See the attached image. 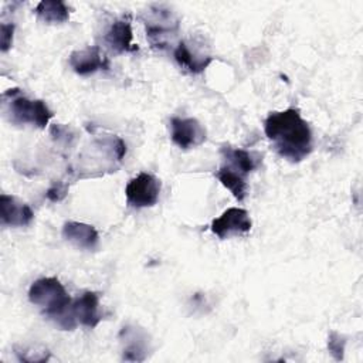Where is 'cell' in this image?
<instances>
[{
	"instance_id": "7",
	"label": "cell",
	"mask_w": 363,
	"mask_h": 363,
	"mask_svg": "<svg viewBox=\"0 0 363 363\" xmlns=\"http://www.w3.org/2000/svg\"><path fill=\"white\" fill-rule=\"evenodd\" d=\"M252 221L245 208L230 207L220 217L211 221L210 230L214 235L221 240L230 238L233 235H242L251 231Z\"/></svg>"
},
{
	"instance_id": "3",
	"label": "cell",
	"mask_w": 363,
	"mask_h": 363,
	"mask_svg": "<svg viewBox=\"0 0 363 363\" xmlns=\"http://www.w3.org/2000/svg\"><path fill=\"white\" fill-rule=\"evenodd\" d=\"M1 108L4 118L17 126L30 125L44 129L54 116L43 99H30L18 88L7 89L1 94Z\"/></svg>"
},
{
	"instance_id": "6",
	"label": "cell",
	"mask_w": 363,
	"mask_h": 363,
	"mask_svg": "<svg viewBox=\"0 0 363 363\" xmlns=\"http://www.w3.org/2000/svg\"><path fill=\"white\" fill-rule=\"evenodd\" d=\"M172 142L183 149L189 150L203 145L207 139V132L203 125L194 118L173 116L169 122Z\"/></svg>"
},
{
	"instance_id": "14",
	"label": "cell",
	"mask_w": 363,
	"mask_h": 363,
	"mask_svg": "<svg viewBox=\"0 0 363 363\" xmlns=\"http://www.w3.org/2000/svg\"><path fill=\"white\" fill-rule=\"evenodd\" d=\"M173 57L182 69L194 75L206 71V68L213 62V57L210 54L191 48V45L186 41H179L173 50Z\"/></svg>"
},
{
	"instance_id": "19",
	"label": "cell",
	"mask_w": 363,
	"mask_h": 363,
	"mask_svg": "<svg viewBox=\"0 0 363 363\" xmlns=\"http://www.w3.org/2000/svg\"><path fill=\"white\" fill-rule=\"evenodd\" d=\"M345 347H346V336H343L336 330H330L328 336V350L336 362L343 360Z\"/></svg>"
},
{
	"instance_id": "9",
	"label": "cell",
	"mask_w": 363,
	"mask_h": 363,
	"mask_svg": "<svg viewBox=\"0 0 363 363\" xmlns=\"http://www.w3.org/2000/svg\"><path fill=\"white\" fill-rule=\"evenodd\" d=\"M122 343V359L126 362H143L150 350V340L145 329L136 325H126L119 332Z\"/></svg>"
},
{
	"instance_id": "22",
	"label": "cell",
	"mask_w": 363,
	"mask_h": 363,
	"mask_svg": "<svg viewBox=\"0 0 363 363\" xmlns=\"http://www.w3.org/2000/svg\"><path fill=\"white\" fill-rule=\"evenodd\" d=\"M50 132H51V136L55 140L64 142V143H69L75 138V132L69 126H64V125H60V123L52 125Z\"/></svg>"
},
{
	"instance_id": "2",
	"label": "cell",
	"mask_w": 363,
	"mask_h": 363,
	"mask_svg": "<svg viewBox=\"0 0 363 363\" xmlns=\"http://www.w3.org/2000/svg\"><path fill=\"white\" fill-rule=\"evenodd\" d=\"M28 301L35 305L45 318L54 320L62 330H74L77 328L69 316L72 299L60 279L54 277L35 279L28 289Z\"/></svg>"
},
{
	"instance_id": "10",
	"label": "cell",
	"mask_w": 363,
	"mask_h": 363,
	"mask_svg": "<svg viewBox=\"0 0 363 363\" xmlns=\"http://www.w3.org/2000/svg\"><path fill=\"white\" fill-rule=\"evenodd\" d=\"M69 316L75 325H82L91 329L96 328L102 319L99 312V295L94 291L82 292L72 301Z\"/></svg>"
},
{
	"instance_id": "1",
	"label": "cell",
	"mask_w": 363,
	"mask_h": 363,
	"mask_svg": "<svg viewBox=\"0 0 363 363\" xmlns=\"http://www.w3.org/2000/svg\"><path fill=\"white\" fill-rule=\"evenodd\" d=\"M264 132L274 150L292 163H299L313 149L311 126L298 108L271 112L264 121Z\"/></svg>"
},
{
	"instance_id": "4",
	"label": "cell",
	"mask_w": 363,
	"mask_h": 363,
	"mask_svg": "<svg viewBox=\"0 0 363 363\" xmlns=\"http://www.w3.org/2000/svg\"><path fill=\"white\" fill-rule=\"evenodd\" d=\"M140 20L145 26L146 38L153 50H164L179 33V18L169 7L163 4H152L142 14Z\"/></svg>"
},
{
	"instance_id": "13",
	"label": "cell",
	"mask_w": 363,
	"mask_h": 363,
	"mask_svg": "<svg viewBox=\"0 0 363 363\" xmlns=\"http://www.w3.org/2000/svg\"><path fill=\"white\" fill-rule=\"evenodd\" d=\"M0 218L1 225L9 227H26L28 225L33 218L34 213L31 207L10 194L0 196Z\"/></svg>"
},
{
	"instance_id": "20",
	"label": "cell",
	"mask_w": 363,
	"mask_h": 363,
	"mask_svg": "<svg viewBox=\"0 0 363 363\" xmlns=\"http://www.w3.org/2000/svg\"><path fill=\"white\" fill-rule=\"evenodd\" d=\"M68 183L62 182V180H57L52 182V184L48 187V190L45 191V197L52 201V203H58L61 200L65 199V196L68 194Z\"/></svg>"
},
{
	"instance_id": "16",
	"label": "cell",
	"mask_w": 363,
	"mask_h": 363,
	"mask_svg": "<svg viewBox=\"0 0 363 363\" xmlns=\"http://www.w3.org/2000/svg\"><path fill=\"white\" fill-rule=\"evenodd\" d=\"M34 11L47 24H62L69 18V9L61 0H43L35 6Z\"/></svg>"
},
{
	"instance_id": "11",
	"label": "cell",
	"mask_w": 363,
	"mask_h": 363,
	"mask_svg": "<svg viewBox=\"0 0 363 363\" xmlns=\"http://www.w3.org/2000/svg\"><path fill=\"white\" fill-rule=\"evenodd\" d=\"M68 62L74 72L82 77L91 75L101 69H109V60L98 45L72 51L69 54Z\"/></svg>"
},
{
	"instance_id": "17",
	"label": "cell",
	"mask_w": 363,
	"mask_h": 363,
	"mask_svg": "<svg viewBox=\"0 0 363 363\" xmlns=\"http://www.w3.org/2000/svg\"><path fill=\"white\" fill-rule=\"evenodd\" d=\"M214 176L220 180V183L231 191V194L238 200L244 201L248 193V184L244 176L237 173L235 170L227 167L225 164H221L218 170L214 173Z\"/></svg>"
},
{
	"instance_id": "21",
	"label": "cell",
	"mask_w": 363,
	"mask_h": 363,
	"mask_svg": "<svg viewBox=\"0 0 363 363\" xmlns=\"http://www.w3.org/2000/svg\"><path fill=\"white\" fill-rule=\"evenodd\" d=\"M0 50L1 52H7L11 48L13 44V35H14V24L13 23H6L3 21L0 26Z\"/></svg>"
},
{
	"instance_id": "15",
	"label": "cell",
	"mask_w": 363,
	"mask_h": 363,
	"mask_svg": "<svg viewBox=\"0 0 363 363\" xmlns=\"http://www.w3.org/2000/svg\"><path fill=\"white\" fill-rule=\"evenodd\" d=\"M62 237L81 250L94 251L99 244L96 228L86 223L65 221L62 225Z\"/></svg>"
},
{
	"instance_id": "8",
	"label": "cell",
	"mask_w": 363,
	"mask_h": 363,
	"mask_svg": "<svg viewBox=\"0 0 363 363\" xmlns=\"http://www.w3.org/2000/svg\"><path fill=\"white\" fill-rule=\"evenodd\" d=\"M132 40H133V33H132L130 13H126L119 18L113 20L102 38L106 48L116 55L138 51V45H133Z\"/></svg>"
},
{
	"instance_id": "12",
	"label": "cell",
	"mask_w": 363,
	"mask_h": 363,
	"mask_svg": "<svg viewBox=\"0 0 363 363\" xmlns=\"http://www.w3.org/2000/svg\"><path fill=\"white\" fill-rule=\"evenodd\" d=\"M220 155L223 157V164L235 170L241 176L247 177L250 173L257 170L262 163V155L254 150H245L241 147H233L224 145L220 147Z\"/></svg>"
},
{
	"instance_id": "5",
	"label": "cell",
	"mask_w": 363,
	"mask_h": 363,
	"mask_svg": "<svg viewBox=\"0 0 363 363\" xmlns=\"http://www.w3.org/2000/svg\"><path fill=\"white\" fill-rule=\"evenodd\" d=\"M160 180L147 172H140L138 176L130 179L125 187L126 203L135 208L153 207L160 194Z\"/></svg>"
},
{
	"instance_id": "18",
	"label": "cell",
	"mask_w": 363,
	"mask_h": 363,
	"mask_svg": "<svg viewBox=\"0 0 363 363\" xmlns=\"http://www.w3.org/2000/svg\"><path fill=\"white\" fill-rule=\"evenodd\" d=\"M14 353L20 362L37 363L47 362L50 359V352L47 349H33V347H14Z\"/></svg>"
}]
</instances>
